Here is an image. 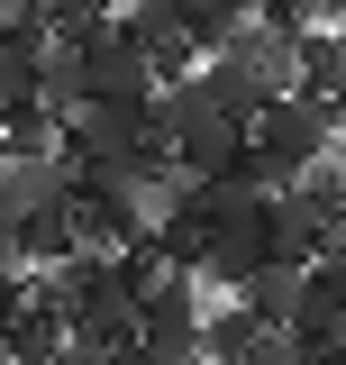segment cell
Masks as SVG:
<instances>
[{"mask_svg": "<svg viewBox=\"0 0 346 365\" xmlns=\"http://www.w3.org/2000/svg\"><path fill=\"white\" fill-rule=\"evenodd\" d=\"M0 292H9V256H0Z\"/></svg>", "mask_w": 346, "mask_h": 365, "instance_id": "obj_9", "label": "cell"}, {"mask_svg": "<svg viewBox=\"0 0 346 365\" xmlns=\"http://www.w3.org/2000/svg\"><path fill=\"white\" fill-rule=\"evenodd\" d=\"M337 83H346V37H337V28H301V83H292V91L328 101Z\"/></svg>", "mask_w": 346, "mask_h": 365, "instance_id": "obj_4", "label": "cell"}, {"mask_svg": "<svg viewBox=\"0 0 346 365\" xmlns=\"http://www.w3.org/2000/svg\"><path fill=\"white\" fill-rule=\"evenodd\" d=\"M328 119H337V146H346V83L328 91Z\"/></svg>", "mask_w": 346, "mask_h": 365, "instance_id": "obj_6", "label": "cell"}, {"mask_svg": "<svg viewBox=\"0 0 346 365\" xmlns=\"http://www.w3.org/2000/svg\"><path fill=\"white\" fill-rule=\"evenodd\" d=\"M328 155H337V119H328V101H310V91H273L256 119H246V165H256L264 192L310 174V165H328Z\"/></svg>", "mask_w": 346, "mask_h": 365, "instance_id": "obj_2", "label": "cell"}, {"mask_svg": "<svg viewBox=\"0 0 346 365\" xmlns=\"http://www.w3.org/2000/svg\"><path fill=\"white\" fill-rule=\"evenodd\" d=\"M328 365H346V347H337V356H328Z\"/></svg>", "mask_w": 346, "mask_h": 365, "instance_id": "obj_10", "label": "cell"}, {"mask_svg": "<svg viewBox=\"0 0 346 365\" xmlns=\"http://www.w3.org/2000/svg\"><path fill=\"white\" fill-rule=\"evenodd\" d=\"M264 347V319L228 292V311H201V365H256Z\"/></svg>", "mask_w": 346, "mask_h": 365, "instance_id": "obj_3", "label": "cell"}, {"mask_svg": "<svg viewBox=\"0 0 346 365\" xmlns=\"http://www.w3.org/2000/svg\"><path fill=\"white\" fill-rule=\"evenodd\" d=\"M100 365H146V356H137V338H128V347H110V356H100Z\"/></svg>", "mask_w": 346, "mask_h": 365, "instance_id": "obj_7", "label": "cell"}, {"mask_svg": "<svg viewBox=\"0 0 346 365\" xmlns=\"http://www.w3.org/2000/svg\"><path fill=\"white\" fill-rule=\"evenodd\" d=\"M9 28H19V19H9V0H0V37H9Z\"/></svg>", "mask_w": 346, "mask_h": 365, "instance_id": "obj_8", "label": "cell"}, {"mask_svg": "<svg viewBox=\"0 0 346 365\" xmlns=\"http://www.w3.org/2000/svg\"><path fill=\"white\" fill-rule=\"evenodd\" d=\"M155 128H164V146H173V165H182V174H228V165H237V146H246V119L201 83V64H192V73H173V83L155 91Z\"/></svg>", "mask_w": 346, "mask_h": 365, "instance_id": "obj_1", "label": "cell"}, {"mask_svg": "<svg viewBox=\"0 0 346 365\" xmlns=\"http://www.w3.org/2000/svg\"><path fill=\"white\" fill-rule=\"evenodd\" d=\"M310 283H319V292H328V302H337V311H346V228H337V237H328V247H319V256H310Z\"/></svg>", "mask_w": 346, "mask_h": 365, "instance_id": "obj_5", "label": "cell"}]
</instances>
